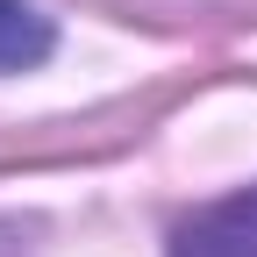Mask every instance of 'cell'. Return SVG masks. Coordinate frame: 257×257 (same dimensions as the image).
Here are the masks:
<instances>
[{
	"instance_id": "6da1fadb",
	"label": "cell",
	"mask_w": 257,
	"mask_h": 257,
	"mask_svg": "<svg viewBox=\"0 0 257 257\" xmlns=\"http://www.w3.org/2000/svg\"><path fill=\"white\" fill-rule=\"evenodd\" d=\"M172 257H257V186L200 207L172 236Z\"/></svg>"
},
{
	"instance_id": "7a4b0ae2",
	"label": "cell",
	"mask_w": 257,
	"mask_h": 257,
	"mask_svg": "<svg viewBox=\"0 0 257 257\" xmlns=\"http://www.w3.org/2000/svg\"><path fill=\"white\" fill-rule=\"evenodd\" d=\"M57 50L50 15H36L29 0H0V72H29Z\"/></svg>"
}]
</instances>
